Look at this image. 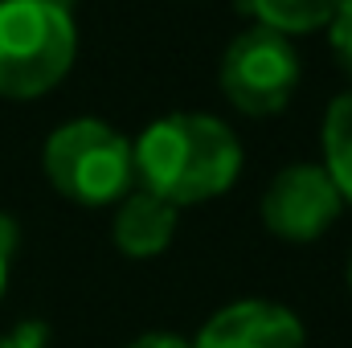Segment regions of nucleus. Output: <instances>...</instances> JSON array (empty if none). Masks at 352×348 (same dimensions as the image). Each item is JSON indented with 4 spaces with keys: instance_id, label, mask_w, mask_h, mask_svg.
I'll list each match as a JSON object with an SVG mask.
<instances>
[{
    "instance_id": "9d476101",
    "label": "nucleus",
    "mask_w": 352,
    "mask_h": 348,
    "mask_svg": "<svg viewBox=\"0 0 352 348\" xmlns=\"http://www.w3.org/2000/svg\"><path fill=\"white\" fill-rule=\"evenodd\" d=\"M328 29H332V50H336V62H340V66L352 74V0H344V4L336 8V17L328 21Z\"/></svg>"
},
{
    "instance_id": "4468645a",
    "label": "nucleus",
    "mask_w": 352,
    "mask_h": 348,
    "mask_svg": "<svg viewBox=\"0 0 352 348\" xmlns=\"http://www.w3.org/2000/svg\"><path fill=\"white\" fill-rule=\"evenodd\" d=\"M54 8H62V12H74V0H50Z\"/></svg>"
},
{
    "instance_id": "9b49d317",
    "label": "nucleus",
    "mask_w": 352,
    "mask_h": 348,
    "mask_svg": "<svg viewBox=\"0 0 352 348\" xmlns=\"http://www.w3.org/2000/svg\"><path fill=\"white\" fill-rule=\"evenodd\" d=\"M45 345H50V328L37 324V320H33V324H21L12 336L0 340V348H45Z\"/></svg>"
},
{
    "instance_id": "6e6552de",
    "label": "nucleus",
    "mask_w": 352,
    "mask_h": 348,
    "mask_svg": "<svg viewBox=\"0 0 352 348\" xmlns=\"http://www.w3.org/2000/svg\"><path fill=\"white\" fill-rule=\"evenodd\" d=\"M324 173L332 176L340 201H352V90L332 98L324 119Z\"/></svg>"
},
{
    "instance_id": "1a4fd4ad",
    "label": "nucleus",
    "mask_w": 352,
    "mask_h": 348,
    "mask_svg": "<svg viewBox=\"0 0 352 348\" xmlns=\"http://www.w3.org/2000/svg\"><path fill=\"white\" fill-rule=\"evenodd\" d=\"M344 0H246V8L274 33H307L336 17Z\"/></svg>"
},
{
    "instance_id": "dca6fc26",
    "label": "nucleus",
    "mask_w": 352,
    "mask_h": 348,
    "mask_svg": "<svg viewBox=\"0 0 352 348\" xmlns=\"http://www.w3.org/2000/svg\"><path fill=\"white\" fill-rule=\"evenodd\" d=\"M349 283H352V259H349Z\"/></svg>"
},
{
    "instance_id": "f8f14e48",
    "label": "nucleus",
    "mask_w": 352,
    "mask_h": 348,
    "mask_svg": "<svg viewBox=\"0 0 352 348\" xmlns=\"http://www.w3.org/2000/svg\"><path fill=\"white\" fill-rule=\"evenodd\" d=\"M131 348H192V345H184L173 332H148V336H140Z\"/></svg>"
},
{
    "instance_id": "20e7f679",
    "label": "nucleus",
    "mask_w": 352,
    "mask_h": 348,
    "mask_svg": "<svg viewBox=\"0 0 352 348\" xmlns=\"http://www.w3.org/2000/svg\"><path fill=\"white\" fill-rule=\"evenodd\" d=\"M295 87H299V54L283 33L254 25L230 41L221 62V90L238 111L274 115L291 102Z\"/></svg>"
},
{
    "instance_id": "ddd939ff",
    "label": "nucleus",
    "mask_w": 352,
    "mask_h": 348,
    "mask_svg": "<svg viewBox=\"0 0 352 348\" xmlns=\"http://www.w3.org/2000/svg\"><path fill=\"white\" fill-rule=\"evenodd\" d=\"M12 250H16V221H12L8 213H0V259L8 262Z\"/></svg>"
},
{
    "instance_id": "f03ea898",
    "label": "nucleus",
    "mask_w": 352,
    "mask_h": 348,
    "mask_svg": "<svg viewBox=\"0 0 352 348\" xmlns=\"http://www.w3.org/2000/svg\"><path fill=\"white\" fill-rule=\"evenodd\" d=\"M78 50L74 12L50 0H0V98L54 90Z\"/></svg>"
},
{
    "instance_id": "f257e3e1",
    "label": "nucleus",
    "mask_w": 352,
    "mask_h": 348,
    "mask_svg": "<svg viewBox=\"0 0 352 348\" xmlns=\"http://www.w3.org/2000/svg\"><path fill=\"white\" fill-rule=\"evenodd\" d=\"M131 168L144 193L176 209L226 193L242 168V148L221 119L164 115L131 148Z\"/></svg>"
},
{
    "instance_id": "39448f33",
    "label": "nucleus",
    "mask_w": 352,
    "mask_h": 348,
    "mask_svg": "<svg viewBox=\"0 0 352 348\" xmlns=\"http://www.w3.org/2000/svg\"><path fill=\"white\" fill-rule=\"evenodd\" d=\"M340 217V193L320 164H291L270 180L263 221L287 242H316Z\"/></svg>"
},
{
    "instance_id": "0eeeda50",
    "label": "nucleus",
    "mask_w": 352,
    "mask_h": 348,
    "mask_svg": "<svg viewBox=\"0 0 352 348\" xmlns=\"http://www.w3.org/2000/svg\"><path fill=\"white\" fill-rule=\"evenodd\" d=\"M176 234V209L152 193H131L115 217V246L131 259H152L160 254Z\"/></svg>"
},
{
    "instance_id": "423d86ee",
    "label": "nucleus",
    "mask_w": 352,
    "mask_h": 348,
    "mask_svg": "<svg viewBox=\"0 0 352 348\" xmlns=\"http://www.w3.org/2000/svg\"><path fill=\"white\" fill-rule=\"evenodd\" d=\"M192 348H303V324L266 299H242L221 307Z\"/></svg>"
},
{
    "instance_id": "2eb2a0df",
    "label": "nucleus",
    "mask_w": 352,
    "mask_h": 348,
    "mask_svg": "<svg viewBox=\"0 0 352 348\" xmlns=\"http://www.w3.org/2000/svg\"><path fill=\"white\" fill-rule=\"evenodd\" d=\"M4 283H8V262L0 259V295H4Z\"/></svg>"
},
{
    "instance_id": "7ed1b4c3",
    "label": "nucleus",
    "mask_w": 352,
    "mask_h": 348,
    "mask_svg": "<svg viewBox=\"0 0 352 348\" xmlns=\"http://www.w3.org/2000/svg\"><path fill=\"white\" fill-rule=\"evenodd\" d=\"M45 176L54 188L78 205H107L135 180L131 144L98 119H74L58 127L45 144Z\"/></svg>"
}]
</instances>
